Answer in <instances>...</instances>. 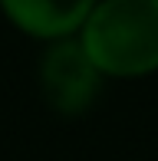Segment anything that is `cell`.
I'll list each match as a JSON object with an SVG mask.
<instances>
[{"instance_id": "7a4b0ae2", "label": "cell", "mask_w": 158, "mask_h": 161, "mask_svg": "<svg viewBox=\"0 0 158 161\" xmlns=\"http://www.w3.org/2000/svg\"><path fill=\"white\" fill-rule=\"evenodd\" d=\"M40 89L43 99L59 115H82L102 89V72L82 49L79 36L56 40L40 56Z\"/></svg>"}, {"instance_id": "6da1fadb", "label": "cell", "mask_w": 158, "mask_h": 161, "mask_svg": "<svg viewBox=\"0 0 158 161\" xmlns=\"http://www.w3.org/2000/svg\"><path fill=\"white\" fill-rule=\"evenodd\" d=\"M79 43L102 76L158 72V0H99L79 30Z\"/></svg>"}, {"instance_id": "3957f363", "label": "cell", "mask_w": 158, "mask_h": 161, "mask_svg": "<svg viewBox=\"0 0 158 161\" xmlns=\"http://www.w3.org/2000/svg\"><path fill=\"white\" fill-rule=\"evenodd\" d=\"M99 0H0L3 17L33 40H69L82 30Z\"/></svg>"}]
</instances>
